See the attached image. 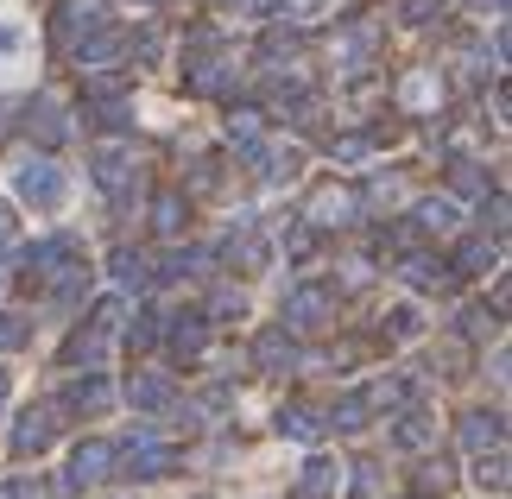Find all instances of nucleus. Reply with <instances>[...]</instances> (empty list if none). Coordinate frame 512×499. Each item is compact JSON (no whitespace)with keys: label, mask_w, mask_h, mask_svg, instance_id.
Wrapping results in <instances>:
<instances>
[{"label":"nucleus","mask_w":512,"mask_h":499,"mask_svg":"<svg viewBox=\"0 0 512 499\" xmlns=\"http://www.w3.org/2000/svg\"><path fill=\"white\" fill-rule=\"evenodd\" d=\"M354 209H361L354 190H323L317 203H310V222H317V228H342V222H354Z\"/></svg>","instance_id":"9"},{"label":"nucleus","mask_w":512,"mask_h":499,"mask_svg":"<svg viewBox=\"0 0 512 499\" xmlns=\"http://www.w3.org/2000/svg\"><path fill=\"white\" fill-rule=\"evenodd\" d=\"M152 228H159V234H177V228H184V196H177V190H165L159 203H152Z\"/></svg>","instance_id":"22"},{"label":"nucleus","mask_w":512,"mask_h":499,"mask_svg":"<svg viewBox=\"0 0 512 499\" xmlns=\"http://www.w3.org/2000/svg\"><path fill=\"white\" fill-rule=\"evenodd\" d=\"M310 499H329V493H342V462H329V455H310L304 462V481H298Z\"/></svg>","instance_id":"11"},{"label":"nucleus","mask_w":512,"mask_h":499,"mask_svg":"<svg viewBox=\"0 0 512 499\" xmlns=\"http://www.w3.org/2000/svg\"><path fill=\"white\" fill-rule=\"evenodd\" d=\"M456 266H462V272H487V266H494V247H487V241H468V247L456 253Z\"/></svg>","instance_id":"27"},{"label":"nucleus","mask_w":512,"mask_h":499,"mask_svg":"<svg viewBox=\"0 0 512 499\" xmlns=\"http://www.w3.org/2000/svg\"><path fill=\"white\" fill-rule=\"evenodd\" d=\"M329 7H336V0H279V13L298 19V26H304V19H323Z\"/></svg>","instance_id":"26"},{"label":"nucleus","mask_w":512,"mask_h":499,"mask_svg":"<svg viewBox=\"0 0 512 499\" xmlns=\"http://www.w3.org/2000/svg\"><path fill=\"white\" fill-rule=\"evenodd\" d=\"M392 443H399V449H424V443H430L424 411H405V417H399V430H392Z\"/></svg>","instance_id":"23"},{"label":"nucleus","mask_w":512,"mask_h":499,"mask_svg":"<svg viewBox=\"0 0 512 499\" xmlns=\"http://www.w3.org/2000/svg\"><path fill=\"white\" fill-rule=\"evenodd\" d=\"M7 392H13V379H7V367H0V405H7Z\"/></svg>","instance_id":"38"},{"label":"nucleus","mask_w":512,"mask_h":499,"mask_svg":"<svg viewBox=\"0 0 512 499\" xmlns=\"http://www.w3.org/2000/svg\"><path fill=\"white\" fill-rule=\"evenodd\" d=\"M114 278H121V285H133V291H140V285H146V259L133 253V247H121V253H114Z\"/></svg>","instance_id":"24"},{"label":"nucleus","mask_w":512,"mask_h":499,"mask_svg":"<svg viewBox=\"0 0 512 499\" xmlns=\"http://www.w3.org/2000/svg\"><path fill=\"white\" fill-rule=\"evenodd\" d=\"M399 13L411 19V26H424V19H437V13H443V0H399Z\"/></svg>","instance_id":"29"},{"label":"nucleus","mask_w":512,"mask_h":499,"mask_svg":"<svg viewBox=\"0 0 512 499\" xmlns=\"http://www.w3.org/2000/svg\"><path fill=\"white\" fill-rule=\"evenodd\" d=\"M418 329V310H392V335H411Z\"/></svg>","instance_id":"34"},{"label":"nucleus","mask_w":512,"mask_h":499,"mask_svg":"<svg viewBox=\"0 0 512 499\" xmlns=\"http://www.w3.org/2000/svg\"><path fill=\"white\" fill-rule=\"evenodd\" d=\"M279 436H291V443H317L323 424H317V411H304V405H285L279 411Z\"/></svg>","instance_id":"15"},{"label":"nucleus","mask_w":512,"mask_h":499,"mask_svg":"<svg viewBox=\"0 0 512 499\" xmlns=\"http://www.w3.org/2000/svg\"><path fill=\"white\" fill-rule=\"evenodd\" d=\"M127 405H133V411H165V405H171V386H165L159 373H140V379L127 386Z\"/></svg>","instance_id":"13"},{"label":"nucleus","mask_w":512,"mask_h":499,"mask_svg":"<svg viewBox=\"0 0 512 499\" xmlns=\"http://www.w3.org/2000/svg\"><path fill=\"white\" fill-rule=\"evenodd\" d=\"M418 487H424V493H443V487H449V468H443V462H430V468L418 474Z\"/></svg>","instance_id":"30"},{"label":"nucleus","mask_w":512,"mask_h":499,"mask_svg":"<svg viewBox=\"0 0 512 499\" xmlns=\"http://www.w3.org/2000/svg\"><path fill=\"white\" fill-rule=\"evenodd\" d=\"M367 411H373V392H348L329 417H336V430H367Z\"/></svg>","instance_id":"18"},{"label":"nucleus","mask_w":512,"mask_h":499,"mask_svg":"<svg viewBox=\"0 0 512 499\" xmlns=\"http://www.w3.org/2000/svg\"><path fill=\"white\" fill-rule=\"evenodd\" d=\"M405 102L411 108H430V102H437V83H430V76H411V83H405Z\"/></svg>","instance_id":"28"},{"label":"nucleus","mask_w":512,"mask_h":499,"mask_svg":"<svg viewBox=\"0 0 512 499\" xmlns=\"http://www.w3.org/2000/svg\"><path fill=\"white\" fill-rule=\"evenodd\" d=\"M127 462V474H140V481H152V474H171V462H177V449L165 443V436H152V430H140L127 449H114Z\"/></svg>","instance_id":"3"},{"label":"nucleus","mask_w":512,"mask_h":499,"mask_svg":"<svg viewBox=\"0 0 512 499\" xmlns=\"http://www.w3.org/2000/svg\"><path fill=\"white\" fill-rule=\"evenodd\" d=\"M108 462H114V443H76V455H70V487H95L108 474Z\"/></svg>","instance_id":"5"},{"label":"nucleus","mask_w":512,"mask_h":499,"mask_svg":"<svg viewBox=\"0 0 512 499\" xmlns=\"http://www.w3.org/2000/svg\"><path fill=\"white\" fill-rule=\"evenodd\" d=\"M0 241H13V209L0 203Z\"/></svg>","instance_id":"37"},{"label":"nucleus","mask_w":512,"mask_h":499,"mask_svg":"<svg viewBox=\"0 0 512 499\" xmlns=\"http://www.w3.org/2000/svg\"><path fill=\"white\" fill-rule=\"evenodd\" d=\"M373 45H380V26H373V19H354V26L342 32V64L348 70H367L373 64Z\"/></svg>","instance_id":"8"},{"label":"nucleus","mask_w":512,"mask_h":499,"mask_svg":"<svg viewBox=\"0 0 512 499\" xmlns=\"http://www.w3.org/2000/svg\"><path fill=\"white\" fill-rule=\"evenodd\" d=\"M102 26H108V0H64V7H57V45L64 51H76Z\"/></svg>","instance_id":"1"},{"label":"nucleus","mask_w":512,"mask_h":499,"mask_svg":"<svg viewBox=\"0 0 512 499\" xmlns=\"http://www.w3.org/2000/svg\"><path fill=\"white\" fill-rule=\"evenodd\" d=\"M367 152V139L361 133H348V139H336V158H361Z\"/></svg>","instance_id":"33"},{"label":"nucleus","mask_w":512,"mask_h":499,"mask_svg":"<svg viewBox=\"0 0 512 499\" xmlns=\"http://www.w3.org/2000/svg\"><path fill=\"white\" fill-rule=\"evenodd\" d=\"M26 342H32V316L0 310V354H13V348H26Z\"/></svg>","instance_id":"20"},{"label":"nucleus","mask_w":512,"mask_h":499,"mask_svg":"<svg viewBox=\"0 0 512 499\" xmlns=\"http://www.w3.org/2000/svg\"><path fill=\"white\" fill-rule=\"evenodd\" d=\"M456 190H481V171L475 165H456Z\"/></svg>","instance_id":"35"},{"label":"nucleus","mask_w":512,"mask_h":499,"mask_svg":"<svg viewBox=\"0 0 512 499\" xmlns=\"http://www.w3.org/2000/svg\"><path fill=\"white\" fill-rule=\"evenodd\" d=\"M253 361L272 367V373H285V367H298V342H291L285 329H266L260 342H253Z\"/></svg>","instance_id":"10"},{"label":"nucleus","mask_w":512,"mask_h":499,"mask_svg":"<svg viewBox=\"0 0 512 499\" xmlns=\"http://www.w3.org/2000/svg\"><path fill=\"white\" fill-rule=\"evenodd\" d=\"M215 316H241V291H215Z\"/></svg>","instance_id":"32"},{"label":"nucleus","mask_w":512,"mask_h":499,"mask_svg":"<svg viewBox=\"0 0 512 499\" xmlns=\"http://www.w3.org/2000/svg\"><path fill=\"white\" fill-rule=\"evenodd\" d=\"M0 51H19V26H7V19H0Z\"/></svg>","instance_id":"36"},{"label":"nucleus","mask_w":512,"mask_h":499,"mask_svg":"<svg viewBox=\"0 0 512 499\" xmlns=\"http://www.w3.org/2000/svg\"><path fill=\"white\" fill-rule=\"evenodd\" d=\"M500 430H506V424H500L494 411L462 417V449H475V455H481V449H494V443H500Z\"/></svg>","instance_id":"14"},{"label":"nucleus","mask_w":512,"mask_h":499,"mask_svg":"<svg viewBox=\"0 0 512 499\" xmlns=\"http://www.w3.org/2000/svg\"><path fill=\"white\" fill-rule=\"evenodd\" d=\"M234 13H247V19H266V13H279V0H228Z\"/></svg>","instance_id":"31"},{"label":"nucleus","mask_w":512,"mask_h":499,"mask_svg":"<svg viewBox=\"0 0 512 499\" xmlns=\"http://www.w3.org/2000/svg\"><path fill=\"white\" fill-rule=\"evenodd\" d=\"M51 436H57V417H51V411H26V417L13 424V455H38Z\"/></svg>","instance_id":"6"},{"label":"nucleus","mask_w":512,"mask_h":499,"mask_svg":"<svg viewBox=\"0 0 512 499\" xmlns=\"http://www.w3.org/2000/svg\"><path fill=\"white\" fill-rule=\"evenodd\" d=\"M456 203H449V196H430V203L418 209V228H430V234H449V228H456Z\"/></svg>","instance_id":"19"},{"label":"nucleus","mask_w":512,"mask_h":499,"mask_svg":"<svg viewBox=\"0 0 512 499\" xmlns=\"http://www.w3.org/2000/svg\"><path fill=\"white\" fill-rule=\"evenodd\" d=\"M0 499H7V487H0Z\"/></svg>","instance_id":"39"},{"label":"nucleus","mask_w":512,"mask_h":499,"mask_svg":"<svg viewBox=\"0 0 512 499\" xmlns=\"http://www.w3.org/2000/svg\"><path fill=\"white\" fill-rule=\"evenodd\" d=\"M19 203H32V209H57L64 203V171L45 165V158H32V165H19Z\"/></svg>","instance_id":"2"},{"label":"nucleus","mask_w":512,"mask_h":499,"mask_svg":"<svg viewBox=\"0 0 512 499\" xmlns=\"http://www.w3.org/2000/svg\"><path fill=\"white\" fill-rule=\"evenodd\" d=\"M171 348H177V354H196V348H203V316H190V323H171Z\"/></svg>","instance_id":"25"},{"label":"nucleus","mask_w":512,"mask_h":499,"mask_svg":"<svg viewBox=\"0 0 512 499\" xmlns=\"http://www.w3.org/2000/svg\"><path fill=\"white\" fill-rule=\"evenodd\" d=\"M70 405H83V411H108V379H102V373L76 379V386H70Z\"/></svg>","instance_id":"21"},{"label":"nucleus","mask_w":512,"mask_h":499,"mask_svg":"<svg viewBox=\"0 0 512 499\" xmlns=\"http://www.w3.org/2000/svg\"><path fill=\"white\" fill-rule=\"evenodd\" d=\"M336 316V291L329 285H298L285 297V323L291 329H317V323H329Z\"/></svg>","instance_id":"4"},{"label":"nucleus","mask_w":512,"mask_h":499,"mask_svg":"<svg viewBox=\"0 0 512 499\" xmlns=\"http://www.w3.org/2000/svg\"><path fill=\"white\" fill-rule=\"evenodd\" d=\"M95 184H102L114 203L127 196V184H133V165H127V152L121 146H108V152H95Z\"/></svg>","instance_id":"7"},{"label":"nucleus","mask_w":512,"mask_h":499,"mask_svg":"<svg viewBox=\"0 0 512 499\" xmlns=\"http://www.w3.org/2000/svg\"><path fill=\"white\" fill-rule=\"evenodd\" d=\"M228 139H234V146H241V152L253 158V152L266 146V127H260V114H253V108H241V114L228 121Z\"/></svg>","instance_id":"17"},{"label":"nucleus","mask_w":512,"mask_h":499,"mask_svg":"<svg viewBox=\"0 0 512 499\" xmlns=\"http://www.w3.org/2000/svg\"><path fill=\"white\" fill-rule=\"evenodd\" d=\"M64 259H76V241H70V234H51V241L32 247V272L51 278V272H64Z\"/></svg>","instance_id":"12"},{"label":"nucleus","mask_w":512,"mask_h":499,"mask_svg":"<svg viewBox=\"0 0 512 499\" xmlns=\"http://www.w3.org/2000/svg\"><path fill=\"white\" fill-rule=\"evenodd\" d=\"M26 127H32L38 139H45V146H57V139L70 133V121L57 114V102H38V108H26Z\"/></svg>","instance_id":"16"}]
</instances>
